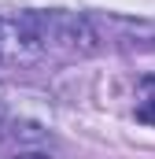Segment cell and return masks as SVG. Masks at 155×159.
<instances>
[{
	"label": "cell",
	"mask_w": 155,
	"mask_h": 159,
	"mask_svg": "<svg viewBox=\"0 0 155 159\" xmlns=\"http://www.w3.org/2000/svg\"><path fill=\"white\" fill-rule=\"evenodd\" d=\"M11 141H19V148H44L48 144V129L37 122H11Z\"/></svg>",
	"instance_id": "cell-2"
},
{
	"label": "cell",
	"mask_w": 155,
	"mask_h": 159,
	"mask_svg": "<svg viewBox=\"0 0 155 159\" xmlns=\"http://www.w3.org/2000/svg\"><path fill=\"white\" fill-rule=\"evenodd\" d=\"M37 37L44 52H74V56H92L100 52V34L96 26L74 15V11H33Z\"/></svg>",
	"instance_id": "cell-1"
},
{
	"label": "cell",
	"mask_w": 155,
	"mask_h": 159,
	"mask_svg": "<svg viewBox=\"0 0 155 159\" xmlns=\"http://www.w3.org/2000/svg\"><path fill=\"white\" fill-rule=\"evenodd\" d=\"M7 119V104H4V100H0V122Z\"/></svg>",
	"instance_id": "cell-4"
},
{
	"label": "cell",
	"mask_w": 155,
	"mask_h": 159,
	"mask_svg": "<svg viewBox=\"0 0 155 159\" xmlns=\"http://www.w3.org/2000/svg\"><path fill=\"white\" fill-rule=\"evenodd\" d=\"M137 122H144V126H155V96H148V100L137 107Z\"/></svg>",
	"instance_id": "cell-3"
}]
</instances>
